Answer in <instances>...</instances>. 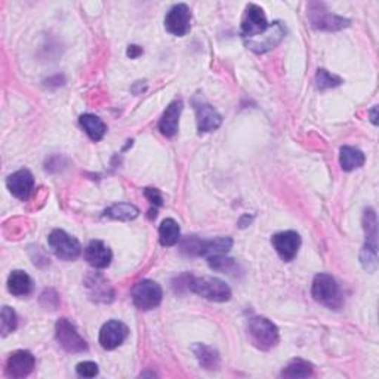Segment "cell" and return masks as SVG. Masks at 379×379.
Returning a JSON list of instances; mask_svg holds the SVG:
<instances>
[{"mask_svg": "<svg viewBox=\"0 0 379 379\" xmlns=\"http://www.w3.org/2000/svg\"><path fill=\"white\" fill-rule=\"evenodd\" d=\"M188 290L199 295V297L214 301V302H227L231 298V289L226 282L215 277H191L187 276L184 283Z\"/></svg>", "mask_w": 379, "mask_h": 379, "instance_id": "1", "label": "cell"}, {"mask_svg": "<svg viewBox=\"0 0 379 379\" xmlns=\"http://www.w3.org/2000/svg\"><path fill=\"white\" fill-rule=\"evenodd\" d=\"M313 298L330 310H340L344 305V295L336 280L325 273H320L314 277L311 286Z\"/></svg>", "mask_w": 379, "mask_h": 379, "instance_id": "2", "label": "cell"}, {"mask_svg": "<svg viewBox=\"0 0 379 379\" xmlns=\"http://www.w3.org/2000/svg\"><path fill=\"white\" fill-rule=\"evenodd\" d=\"M233 240L230 237H218L215 240H200V238L188 236L181 245V250L190 257H217L226 255L231 249Z\"/></svg>", "mask_w": 379, "mask_h": 379, "instance_id": "3", "label": "cell"}, {"mask_svg": "<svg viewBox=\"0 0 379 379\" xmlns=\"http://www.w3.org/2000/svg\"><path fill=\"white\" fill-rule=\"evenodd\" d=\"M248 335L257 348L269 351L278 344V329L265 317H252L248 323Z\"/></svg>", "mask_w": 379, "mask_h": 379, "instance_id": "4", "label": "cell"}, {"mask_svg": "<svg viewBox=\"0 0 379 379\" xmlns=\"http://www.w3.org/2000/svg\"><path fill=\"white\" fill-rule=\"evenodd\" d=\"M364 231H366V243L363 246L360 261L364 270L373 273L378 269V245H376V214L373 209H366L363 217Z\"/></svg>", "mask_w": 379, "mask_h": 379, "instance_id": "5", "label": "cell"}, {"mask_svg": "<svg viewBox=\"0 0 379 379\" xmlns=\"http://www.w3.org/2000/svg\"><path fill=\"white\" fill-rule=\"evenodd\" d=\"M163 298L162 288L153 280H141L132 288V301L136 308L143 311L153 310L160 305Z\"/></svg>", "mask_w": 379, "mask_h": 379, "instance_id": "6", "label": "cell"}, {"mask_svg": "<svg viewBox=\"0 0 379 379\" xmlns=\"http://www.w3.org/2000/svg\"><path fill=\"white\" fill-rule=\"evenodd\" d=\"M49 246L60 259L75 261L82 254V246L77 238L67 234L64 230H53L49 234Z\"/></svg>", "mask_w": 379, "mask_h": 379, "instance_id": "7", "label": "cell"}, {"mask_svg": "<svg viewBox=\"0 0 379 379\" xmlns=\"http://www.w3.org/2000/svg\"><path fill=\"white\" fill-rule=\"evenodd\" d=\"M55 336L58 344L68 353H83L88 349L86 341L82 338L76 326L67 319H60L55 325Z\"/></svg>", "mask_w": 379, "mask_h": 379, "instance_id": "8", "label": "cell"}, {"mask_svg": "<svg viewBox=\"0 0 379 379\" xmlns=\"http://www.w3.org/2000/svg\"><path fill=\"white\" fill-rule=\"evenodd\" d=\"M269 27L270 24L266 21L262 8H259L258 5H249L246 8L240 27V34L245 40H250L264 34L269 30Z\"/></svg>", "mask_w": 379, "mask_h": 379, "instance_id": "9", "label": "cell"}, {"mask_svg": "<svg viewBox=\"0 0 379 379\" xmlns=\"http://www.w3.org/2000/svg\"><path fill=\"white\" fill-rule=\"evenodd\" d=\"M166 30L174 36H186L191 27V11L186 4H178L171 8L165 18Z\"/></svg>", "mask_w": 379, "mask_h": 379, "instance_id": "10", "label": "cell"}, {"mask_svg": "<svg viewBox=\"0 0 379 379\" xmlns=\"http://www.w3.org/2000/svg\"><path fill=\"white\" fill-rule=\"evenodd\" d=\"M285 33H286V29L282 25V23L277 21V23L270 24L269 30H266L264 34L250 39V40H245V41H246V46L250 51H254L257 53H264L266 51H271L273 48H276L285 37Z\"/></svg>", "mask_w": 379, "mask_h": 379, "instance_id": "11", "label": "cell"}, {"mask_svg": "<svg viewBox=\"0 0 379 379\" xmlns=\"http://www.w3.org/2000/svg\"><path fill=\"white\" fill-rule=\"evenodd\" d=\"M308 18H310L311 25L317 30H341L349 24V21L342 17L333 15V13L328 11H320V4L310 5Z\"/></svg>", "mask_w": 379, "mask_h": 379, "instance_id": "12", "label": "cell"}, {"mask_svg": "<svg viewBox=\"0 0 379 379\" xmlns=\"http://www.w3.org/2000/svg\"><path fill=\"white\" fill-rule=\"evenodd\" d=\"M271 245L276 249L278 257L289 262L298 254L301 246V237L297 231H282L271 237Z\"/></svg>", "mask_w": 379, "mask_h": 379, "instance_id": "13", "label": "cell"}, {"mask_svg": "<svg viewBox=\"0 0 379 379\" xmlns=\"http://www.w3.org/2000/svg\"><path fill=\"white\" fill-rule=\"evenodd\" d=\"M36 366L34 356L27 349H18L12 353L6 361V373L11 378L29 376Z\"/></svg>", "mask_w": 379, "mask_h": 379, "instance_id": "14", "label": "cell"}, {"mask_svg": "<svg viewBox=\"0 0 379 379\" xmlns=\"http://www.w3.org/2000/svg\"><path fill=\"white\" fill-rule=\"evenodd\" d=\"M129 329L119 320H110L101 328L100 344L104 349H115L128 338Z\"/></svg>", "mask_w": 379, "mask_h": 379, "instance_id": "15", "label": "cell"}, {"mask_svg": "<svg viewBox=\"0 0 379 379\" xmlns=\"http://www.w3.org/2000/svg\"><path fill=\"white\" fill-rule=\"evenodd\" d=\"M6 186L12 195H15L20 200H27L34 188L33 174L27 169H20L15 174L8 176Z\"/></svg>", "mask_w": 379, "mask_h": 379, "instance_id": "16", "label": "cell"}, {"mask_svg": "<svg viewBox=\"0 0 379 379\" xmlns=\"http://www.w3.org/2000/svg\"><path fill=\"white\" fill-rule=\"evenodd\" d=\"M85 259L94 269H107L113 259V254L104 242L91 240L85 249Z\"/></svg>", "mask_w": 379, "mask_h": 379, "instance_id": "17", "label": "cell"}, {"mask_svg": "<svg viewBox=\"0 0 379 379\" xmlns=\"http://www.w3.org/2000/svg\"><path fill=\"white\" fill-rule=\"evenodd\" d=\"M195 116H198V129L200 134L212 132L218 129L222 123L221 115L209 104L195 105Z\"/></svg>", "mask_w": 379, "mask_h": 379, "instance_id": "18", "label": "cell"}, {"mask_svg": "<svg viewBox=\"0 0 379 379\" xmlns=\"http://www.w3.org/2000/svg\"><path fill=\"white\" fill-rule=\"evenodd\" d=\"M181 113H182V101H174L166 108L159 122V129L163 135L174 136L178 132Z\"/></svg>", "mask_w": 379, "mask_h": 379, "instance_id": "19", "label": "cell"}, {"mask_svg": "<svg viewBox=\"0 0 379 379\" xmlns=\"http://www.w3.org/2000/svg\"><path fill=\"white\" fill-rule=\"evenodd\" d=\"M8 289L13 297H27V295H30L33 290V282L25 271L15 270L8 277Z\"/></svg>", "mask_w": 379, "mask_h": 379, "instance_id": "20", "label": "cell"}, {"mask_svg": "<svg viewBox=\"0 0 379 379\" xmlns=\"http://www.w3.org/2000/svg\"><path fill=\"white\" fill-rule=\"evenodd\" d=\"M88 289L91 290V297L96 301L110 302L115 297V292L108 285L107 280L101 276H94L88 280Z\"/></svg>", "mask_w": 379, "mask_h": 379, "instance_id": "21", "label": "cell"}, {"mask_svg": "<svg viewBox=\"0 0 379 379\" xmlns=\"http://www.w3.org/2000/svg\"><path fill=\"white\" fill-rule=\"evenodd\" d=\"M80 124L83 131L88 134V136L92 139V141H101L107 132L105 123L100 117H96L95 115L80 116Z\"/></svg>", "mask_w": 379, "mask_h": 379, "instance_id": "22", "label": "cell"}, {"mask_svg": "<svg viewBox=\"0 0 379 379\" xmlns=\"http://www.w3.org/2000/svg\"><path fill=\"white\" fill-rule=\"evenodd\" d=\"M364 160L366 159H364V154L361 150L356 147H349V146H345L341 148L340 163L345 172H351L357 169V167H361L364 165Z\"/></svg>", "mask_w": 379, "mask_h": 379, "instance_id": "23", "label": "cell"}, {"mask_svg": "<svg viewBox=\"0 0 379 379\" xmlns=\"http://www.w3.org/2000/svg\"><path fill=\"white\" fill-rule=\"evenodd\" d=\"M159 236H160V243L162 246H175L181 240V231L178 222L174 221L172 218H167L162 222V226L159 229Z\"/></svg>", "mask_w": 379, "mask_h": 379, "instance_id": "24", "label": "cell"}, {"mask_svg": "<svg viewBox=\"0 0 379 379\" xmlns=\"http://www.w3.org/2000/svg\"><path fill=\"white\" fill-rule=\"evenodd\" d=\"M193 351H194L195 357H198L202 368L209 369V371L218 368L219 356L214 348H210V347L203 345V344H195V345H193Z\"/></svg>", "mask_w": 379, "mask_h": 379, "instance_id": "25", "label": "cell"}, {"mask_svg": "<svg viewBox=\"0 0 379 379\" xmlns=\"http://www.w3.org/2000/svg\"><path fill=\"white\" fill-rule=\"evenodd\" d=\"M104 215L108 218H113V219L131 221L139 215V209L131 203H117V205H113L111 207L105 209Z\"/></svg>", "mask_w": 379, "mask_h": 379, "instance_id": "26", "label": "cell"}, {"mask_svg": "<svg viewBox=\"0 0 379 379\" xmlns=\"http://www.w3.org/2000/svg\"><path fill=\"white\" fill-rule=\"evenodd\" d=\"M313 375V366L308 361L295 359L282 371L280 376L283 378H308Z\"/></svg>", "mask_w": 379, "mask_h": 379, "instance_id": "27", "label": "cell"}, {"mask_svg": "<svg viewBox=\"0 0 379 379\" xmlns=\"http://www.w3.org/2000/svg\"><path fill=\"white\" fill-rule=\"evenodd\" d=\"M209 259V266L215 271H222V273H229L231 274L233 271L237 270V264L234 259L227 258L224 255H217V257H210Z\"/></svg>", "mask_w": 379, "mask_h": 379, "instance_id": "28", "label": "cell"}, {"mask_svg": "<svg viewBox=\"0 0 379 379\" xmlns=\"http://www.w3.org/2000/svg\"><path fill=\"white\" fill-rule=\"evenodd\" d=\"M316 82H317V88L323 91V89H328V88L340 86L342 83V79L329 73L328 70H325V68H320L317 72V76H316Z\"/></svg>", "mask_w": 379, "mask_h": 379, "instance_id": "29", "label": "cell"}, {"mask_svg": "<svg viewBox=\"0 0 379 379\" xmlns=\"http://www.w3.org/2000/svg\"><path fill=\"white\" fill-rule=\"evenodd\" d=\"M17 325H18V319H17L15 311H13L8 305H5L2 308V335L4 336L9 335L11 332L17 329Z\"/></svg>", "mask_w": 379, "mask_h": 379, "instance_id": "30", "label": "cell"}, {"mask_svg": "<svg viewBox=\"0 0 379 379\" xmlns=\"http://www.w3.org/2000/svg\"><path fill=\"white\" fill-rule=\"evenodd\" d=\"M76 372L79 376H83V378H94L98 375L100 369H98V364L94 361H83L77 364Z\"/></svg>", "mask_w": 379, "mask_h": 379, "instance_id": "31", "label": "cell"}, {"mask_svg": "<svg viewBox=\"0 0 379 379\" xmlns=\"http://www.w3.org/2000/svg\"><path fill=\"white\" fill-rule=\"evenodd\" d=\"M144 194L146 198L148 199L150 205L154 206V207H160L163 205V198H162V193L158 190V188H146L144 190Z\"/></svg>", "mask_w": 379, "mask_h": 379, "instance_id": "32", "label": "cell"}, {"mask_svg": "<svg viewBox=\"0 0 379 379\" xmlns=\"http://www.w3.org/2000/svg\"><path fill=\"white\" fill-rule=\"evenodd\" d=\"M141 53H143V49L138 48V46H129V49H128V57H131V58H136L138 55H141Z\"/></svg>", "mask_w": 379, "mask_h": 379, "instance_id": "33", "label": "cell"}]
</instances>
